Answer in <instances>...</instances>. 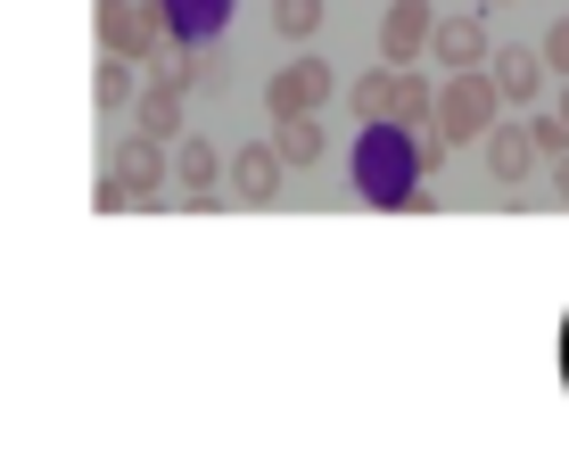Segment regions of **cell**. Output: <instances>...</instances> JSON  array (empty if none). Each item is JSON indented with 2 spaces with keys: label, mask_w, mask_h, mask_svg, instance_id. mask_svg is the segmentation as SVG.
I'll list each match as a JSON object with an SVG mask.
<instances>
[{
  "label": "cell",
  "mask_w": 569,
  "mask_h": 470,
  "mask_svg": "<svg viewBox=\"0 0 569 470\" xmlns=\"http://www.w3.org/2000/svg\"><path fill=\"white\" fill-rule=\"evenodd\" d=\"M91 100H100V108H124L132 100V58H100V74H91Z\"/></svg>",
  "instance_id": "cell-17"
},
{
  "label": "cell",
  "mask_w": 569,
  "mask_h": 470,
  "mask_svg": "<svg viewBox=\"0 0 569 470\" xmlns=\"http://www.w3.org/2000/svg\"><path fill=\"white\" fill-rule=\"evenodd\" d=\"M561 116H569V91H561Z\"/></svg>",
  "instance_id": "cell-21"
},
{
  "label": "cell",
  "mask_w": 569,
  "mask_h": 470,
  "mask_svg": "<svg viewBox=\"0 0 569 470\" xmlns=\"http://www.w3.org/2000/svg\"><path fill=\"white\" fill-rule=\"evenodd\" d=\"M553 199L569 207V157H561V166H553Z\"/></svg>",
  "instance_id": "cell-20"
},
{
  "label": "cell",
  "mask_w": 569,
  "mask_h": 470,
  "mask_svg": "<svg viewBox=\"0 0 569 470\" xmlns=\"http://www.w3.org/2000/svg\"><path fill=\"white\" fill-rule=\"evenodd\" d=\"M272 33L281 42H313L322 33V0H272Z\"/></svg>",
  "instance_id": "cell-16"
},
{
  "label": "cell",
  "mask_w": 569,
  "mask_h": 470,
  "mask_svg": "<svg viewBox=\"0 0 569 470\" xmlns=\"http://www.w3.org/2000/svg\"><path fill=\"white\" fill-rule=\"evenodd\" d=\"M108 182H100V207H157L166 199V173H173V149L149 141V132H124V149L108 157Z\"/></svg>",
  "instance_id": "cell-4"
},
{
  "label": "cell",
  "mask_w": 569,
  "mask_h": 470,
  "mask_svg": "<svg viewBox=\"0 0 569 470\" xmlns=\"http://www.w3.org/2000/svg\"><path fill=\"white\" fill-rule=\"evenodd\" d=\"M545 67H553V74H569V9H561V26L545 33Z\"/></svg>",
  "instance_id": "cell-19"
},
{
  "label": "cell",
  "mask_w": 569,
  "mask_h": 470,
  "mask_svg": "<svg viewBox=\"0 0 569 470\" xmlns=\"http://www.w3.org/2000/svg\"><path fill=\"white\" fill-rule=\"evenodd\" d=\"M421 182H429V173H421L413 124H363V141H356V190H363V199L371 207H405Z\"/></svg>",
  "instance_id": "cell-1"
},
{
  "label": "cell",
  "mask_w": 569,
  "mask_h": 470,
  "mask_svg": "<svg viewBox=\"0 0 569 470\" xmlns=\"http://www.w3.org/2000/svg\"><path fill=\"white\" fill-rule=\"evenodd\" d=\"M528 141H537L545 166H561V157H569V116H561V108H553V116H528Z\"/></svg>",
  "instance_id": "cell-18"
},
{
  "label": "cell",
  "mask_w": 569,
  "mask_h": 470,
  "mask_svg": "<svg viewBox=\"0 0 569 470\" xmlns=\"http://www.w3.org/2000/svg\"><path fill=\"white\" fill-rule=\"evenodd\" d=\"M330 100H339V74H330L313 50H298V58H289V67L264 83V108H272V124H281V116H322Z\"/></svg>",
  "instance_id": "cell-5"
},
{
  "label": "cell",
  "mask_w": 569,
  "mask_h": 470,
  "mask_svg": "<svg viewBox=\"0 0 569 470\" xmlns=\"http://www.w3.org/2000/svg\"><path fill=\"white\" fill-rule=\"evenodd\" d=\"M223 182H231V199L272 207V199H281V182H289L281 141H248V149H231V157H223Z\"/></svg>",
  "instance_id": "cell-7"
},
{
  "label": "cell",
  "mask_w": 569,
  "mask_h": 470,
  "mask_svg": "<svg viewBox=\"0 0 569 470\" xmlns=\"http://www.w3.org/2000/svg\"><path fill=\"white\" fill-rule=\"evenodd\" d=\"M272 141H281V157H289V166H322L330 124H322V116H281V132H272Z\"/></svg>",
  "instance_id": "cell-15"
},
{
  "label": "cell",
  "mask_w": 569,
  "mask_h": 470,
  "mask_svg": "<svg viewBox=\"0 0 569 470\" xmlns=\"http://www.w3.org/2000/svg\"><path fill=\"white\" fill-rule=\"evenodd\" d=\"M429 50L446 58V74L455 67H487V17H470V9H455V17H438V33H429Z\"/></svg>",
  "instance_id": "cell-12"
},
{
  "label": "cell",
  "mask_w": 569,
  "mask_h": 470,
  "mask_svg": "<svg viewBox=\"0 0 569 470\" xmlns=\"http://www.w3.org/2000/svg\"><path fill=\"white\" fill-rule=\"evenodd\" d=\"M496 116H503L496 74H487V67H455V74L438 83V116H429V124L462 149V141H487V124H496Z\"/></svg>",
  "instance_id": "cell-3"
},
{
  "label": "cell",
  "mask_w": 569,
  "mask_h": 470,
  "mask_svg": "<svg viewBox=\"0 0 569 470\" xmlns=\"http://www.w3.org/2000/svg\"><path fill=\"white\" fill-rule=\"evenodd\" d=\"M173 182H182L190 207H207L214 182H223V149H214L207 132H182V141H173Z\"/></svg>",
  "instance_id": "cell-9"
},
{
  "label": "cell",
  "mask_w": 569,
  "mask_h": 470,
  "mask_svg": "<svg viewBox=\"0 0 569 470\" xmlns=\"http://www.w3.org/2000/svg\"><path fill=\"white\" fill-rule=\"evenodd\" d=\"M132 132H149V141H182V132H190V108H182V91H173V83H157V74H149V91H132Z\"/></svg>",
  "instance_id": "cell-10"
},
{
  "label": "cell",
  "mask_w": 569,
  "mask_h": 470,
  "mask_svg": "<svg viewBox=\"0 0 569 470\" xmlns=\"http://www.w3.org/2000/svg\"><path fill=\"white\" fill-rule=\"evenodd\" d=\"M100 50L149 67V58L166 50V9H157V0H116V9H100Z\"/></svg>",
  "instance_id": "cell-6"
},
{
  "label": "cell",
  "mask_w": 569,
  "mask_h": 470,
  "mask_svg": "<svg viewBox=\"0 0 569 470\" xmlns=\"http://www.w3.org/2000/svg\"><path fill=\"white\" fill-rule=\"evenodd\" d=\"M429 33H438V0H388V17H380L388 67H413V58L429 50Z\"/></svg>",
  "instance_id": "cell-8"
},
{
  "label": "cell",
  "mask_w": 569,
  "mask_h": 470,
  "mask_svg": "<svg viewBox=\"0 0 569 470\" xmlns=\"http://www.w3.org/2000/svg\"><path fill=\"white\" fill-rule=\"evenodd\" d=\"M487 74H496V91H503V108H528V100H537V91H545V74H553V67H545V50H487Z\"/></svg>",
  "instance_id": "cell-11"
},
{
  "label": "cell",
  "mask_w": 569,
  "mask_h": 470,
  "mask_svg": "<svg viewBox=\"0 0 569 470\" xmlns=\"http://www.w3.org/2000/svg\"><path fill=\"white\" fill-rule=\"evenodd\" d=\"M347 108L363 116V124H429L438 116V83L429 74H413V67H371L356 91H347Z\"/></svg>",
  "instance_id": "cell-2"
},
{
  "label": "cell",
  "mask_w": 569,
  "mask_h": 470,
  "mask_svg": "<svg viewBox=\"0 0 569 470\" xmlns=\"http://www.w3.org/2000/svg\"><path fill=\"white\" fill-rule=\"evenodd\" d=\"M100 9H116V0H100Z\"/></svg>",
  "instance_id": "cell-22"
},
{
  "label": "cell",
  "mask_w": 569,
  "mask_h": 470,
  "mask_svg": "<svg viewBox=\"0 0 569 470\" xmlns=\"http://www.w3.org/2000/svg\"><path fill=\"white\" fill-rule=\"evenodd\" d=\"M487 173H496L503 190H520L528 173H537V141H528V124H487Z\"/></svg>",
  "instance_id": "cell-13"
},
{
  "label": "cell",
  "mask_w": 569,
  "mask_h": 470,
  "mask_svg": "<svg viewBox=\"0 0 569 470\" xmlns=\"http://www.w3.org/2000/svg\"><path fill=\"white\" fill-rule=\"evenodd\" d=\"M157 9H166V33H173V42H214V33L231 26V9H240V0H157Z\"/></svg>",
  "instance_id": "cell-14"
}]
</instances>
